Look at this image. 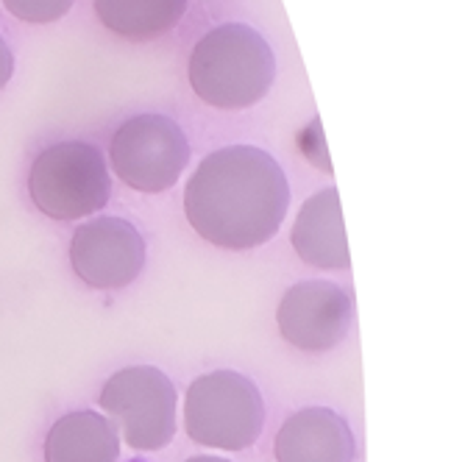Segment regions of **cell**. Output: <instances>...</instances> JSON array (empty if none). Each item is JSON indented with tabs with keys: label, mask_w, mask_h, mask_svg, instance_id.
Here are the masks:
<instances>
[{
	"label": "cell",
	"mask_w": 465,
	"mask_h": 462,
	"mask_svg": "<svg viewBox=\"0 0 465 462\" xmlns=\"http://www.w3.org/2000/svg\"><path fill=\"white\" fill-rule=\"evenodd\" d=\"M290 184L282 164L262 148L213 151L187 182L184 215L193 231L226 251L271 242L287 215Z\"/></svg>",
	"instance_id": "obj_1"
},
{
	"label": "cell",
	"mask_w": 465,
	"mask_h": 462,
	"mask_svg": "<svg viewBox=\"0 0 465 462\" xmlns=\"http://www.w3.org/2000/svg\"><path fill=\"white\" fill-rule=\"evenodd\" d=\"M187 73L198 101L213 109L240 112L271 93L276 59L260 31L245 23H223L195 42Z\"/></svg>",
	"instance_id": "obj_2"
},
{
	"label": "cell",
	"mask_w": 465,
	"mask_h": 462,
	"mask_svg": "<svg viewBox=\"0 0 465 462\" xmlns=\"http://www.w3.org/2000/svg\"><path fill=\"white\" fill-rule=\"evenodd\" d=\"M28 195L42 215L59 223L98 215L112 195L104 153L81 140L48 145L28 171Z\"/></svg>",
	"instance_id": "obj_3"
},
{
	"label": "cell",
	"mask_w": 465,
	"mask_h": 462,
	"mask_svg": "<svg viewBox=\"0 0 465 462\" xmlns=\"http://www.w3.org/2000/svg\"><path fill=\"white\" fill-rule=\"evenodd\" d=\"M184 429L198 446L245 451L265 429V401L260 388L237 370L203 373L187 388Z\"/></svg>",
	"instance_id": "obj_4"
},
{
	"label": "cell",
	"mask_w": 465,
	"mask_h": 462,
	"mask_svg": "<svg viewBox=\"0 0 465 462\" xmlns=\"http://www.w3.org/2000/svg\"><path fill=\"white\" fill-rule=\"evenodd\" d=\"M114 176L137 192H167L179 184L190 162V143L179 123L164 114H134L109 140Z\"/></svg>",
	"instance_id": "obj_5"
},
{
	"label": "cell",
	"mask_w": 465,
	"mask_h": 462,
	"mask_svg": "<svg viewBox=\"0 0 465 462\" xmlns=\"http://www.w3.org/2000/svg\"><path fill=\"white\" fill-rule=\"evenodd\" d=\"M176 388L153 365H132L112 373L98 404L123 427V440L134 451H162L176 435Z\"/></svg>",
	"instance_id": "obj_6"
},
{
	"label": "cell",
	"mask_w": 465,
	"mask_h": 462,
	"mask_svg": "<svg viewBox=\"0 0 465 462\" xmlns=\"http://www.w3.org/2000/svg\"><path fill=\"white\" fill-rule=\"evenodd\" d=\"M148 248L134 223L123 218H95L70 237V268L93 290H123L140 279Z\"/></svg>",
	"instance_id": "obj_7"
},
{
	"label": "cell",
	"mask_w": 465,
	"mask_h": 462,
	"mask_svg": "<svg viewBox=\"0 0 465 462\" xmlns=\"http://www.w3.org/2000/svg\"><path fill=\"white\" fill-rule=\"evenodd\" d=\"M354 318L351 296L334 281H299L279 304L282 338L304 354H326L341 346Z\"/></svg>",
	"instance_id": "obj_8"
},
{
	"label": "cell",
	"mask_w": 465,
	"mask_h": 462,
	"mask_svg": "<svg viewBox=\"0 0 465 462\" xmlns=\"http://www.w3.org/2000/svg\"><path fill=\"white\" fill-rule=\"evenodd\" d=\"M354 432L343 415L329 407L292 412L273 440L276 462H354Z\"/></svg>",
	"instance_id": "obj_9"
},
{
	"label": "cell",
	"mask_w": 465,
	"mask_h": 462,
	"mask_svg": "<svg viewBox=\"0 0 465 462\" xmlns=\"http://www.w3.org/2000/svg\"><path fill=\"white\" fill-rule=\"evenodd\" d=\"M290 242L302 262L321 270H349V237L343 223L341 198L334 187H326L304 201L292 223Z\"/></svg>",
	"instance_id": "obj_10"
},
{
	"label": "cell",
	"mask_w": 465,
	"mask_h": 462,
	"mask_svg": "<svg viewBox=\"0 0 465 462\" xmlns=\"http://www.w3.org/2000/svg\"><path fill=\"white\" fill-rule=\"evenodd\" d=\"M120 440L104 415L67 412L45 435V462H117Z\"/></svg>",
	"instance_id": "obj_11"
},
{
	"label": "cell",
	"mask_w": 465,
	"mask_h": 462,
	"mask_svg": "<svg viewBox=\"0 0 465 462\" xmlns=\"http://www.w3.org/2000/svg\"><path fill=\"white\" fill-rule=\"evenodd\" d=\"M187 6L190 0H93L101 25L129 42H151L173 31Z\"/></svg>",
	"instance_id": "obj_12"
},
{
	"label": "cell",
	"mask_w": 465,
	"mask_h": 462,
	"mask_svg": "<svg viewBox=\"0 0 465 462\" xmlns=\"http://www.w3.org/2000/svg\"><path fill=\"white\" fill-rule=\"evenodd\" d=\"M73 4L75 0H4L9 15L31 25H48L62 20L73 9Z\"/></svg>",
	"instance_id": "obj_13"
},
{
	"label": "cell",
	"mask_w": 465,
	"mask_h": 462,
	"mask_svg": "<svg viewBox=\"0 0 465 462\" xmlns=\"http://www.w3.org/2000/svg\"><path fill=\"white\" fill-rule=\"evenodd\" d=\"M321 132H323V129H321V120H312V123H310V129H304V137L312 140V145H310V143H302V148H304V153H307L315 164H323V171L331 173V164H329V159H326V145H323V134H321Z\"/></svg>",
	"instance_id": "obj_14"
},
{
	"label": "cell",
	"mask_w": 465,
	"mask_h": 462,
	"mask_svg": "<svg viewBox=\"0 0 465 462\" xmlns=\"http://www.w3.org/2000/svg\"><path fill=\"white\" fill-rule=\"evenodd\" d=\"M12 75H15V54L9 48V42L0 36V90L12 81Z\"/></svg>",
	"instance_id": "obj_15"
},
{
	"label": "cell",
	"mask_w": 465,
	"mask_h": 462,
	"mask_svg": "<svg viewBox=\"0 0 465 462\" xmlns=\"http://www.w3.org/2000/svg\"><path fill=\"white\" fill-rule=\"evenodd\" d=\"M187 462H232V459H223V457H190Z\"/></svg>",
	"instance_id": "obj_16"
}]
</instances>
